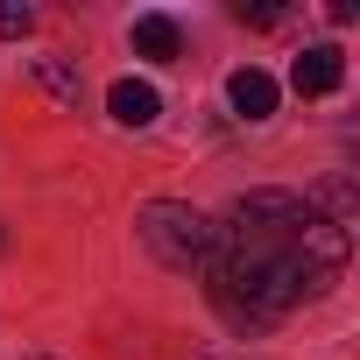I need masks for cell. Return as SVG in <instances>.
<instances>
[{
    "label": "cell",
    "instance_id": "cell-1",
    "mask_svg": "<svg viewBox=\"0 0 360 360\" xmlns=\"http://www.w3.org/2000/svg\"><path fill=\"white\" fill-rule=\"evenodd\" d=\"M346 269V233L325 226L297 191H248L226 226H212V304L233 325H276L297 304L325 297Z\"/></svg>",
    "mask_w": 360,
    "mask_h": 360
},
{
    "label": "cell",
    "instance_id": "cell-2",
    "mask_svg": "<svg viewBox=\"0 0 360 360\" xmlns=\"http://www.w3.org/2000/svg\"><path fill=\"white\" fill-rule=\"evenodd\" d=\"M134 233L162 269H198L205 276V262H212V219L198 205H184V198H148Z\"/></svg>",
    "mask_w": 360,
    "mask_h": 360
},
{
    "label": "cell",
    "instance_id": "cell-3",
    "mask_svg": "<svg viewBox=\"0 0 360 360\" xmlns=\"http://www.w3.org/2000/svg\"><path fill=\"white\" fill-rule=\"evenodd\" d=\"M339 78H346V57H339L332 43H311V50L297 57V71H290V85H297L304 99H325V92H339Z\"/></svg>",
    "mask_w": 360,
    "mask_h": 360
},
{
    "label": "cell",
    "instance_id": "cell-4",
    "mask_svg": "<svg viewBox=\"0 0 360 360\" xmlns=\"http://www.w3.org/2000/svg\"><path fill=\"white\" fill-rule=\"evenodd\" d=\"M226 99H233L240 120H269V113H276V78L255 71V64H240V71L226 78Z\"/></svg>",
    "mask_w": 360,
    "mask_h": 360
},
{
    "label": "cell",
    "instance_id": "cell-5",
    "mask_svg": "<svg viewBox=\"0 0 360 360\" xmlns=\"http://www.w3.org/2000/svg\"><path fill=\"white\" fill-rule=\"evenodd\" d=\"M106 106H113V120H120V127H148V120L162 113V92H155L148 78H113Z\"/></svg>",
    "mask_w": 360,
    "mask_h": 360
},
{
    "label": "cell",
    "instance_id": "cell-6",
    "mask_svg": "<svg viewBox=\"0 0 360 360\" xmlns=\"http://www.w3.org/2000/svg\"><path fill=\"white\" fill-rule=\"evenodd\" d=\"M176 50H184V36H176V22H169V15H141V22H134V57L169 64Z\"/></svg>",
    "mask_w": 360,
    "mask_h": 360
},
{
    "label": "cell",
    "instance_id": "cell-7",
    "mask_svg": "<svg viewBox=\"0 0 360 360\" xmlns=\"http://www.w3.org/2000/svg\"><path fill=\"white\" fill-rule=\"evenodd\" d=\"M29 78H36L57 106H78V71H71L64 57H29Z\"/></svg>",
    "mask_w": 360,
    "mask_h": 360
},
{
    "label": "cell",
    "instance_id": "cell-8",
    "mask_svg": "<svg viewBox=\"0 0 360 360\" xmlns=\"http://www.w3.org/2000/svg\"><path fill=\"white\" fill-rule=\"evenodd\" d=\"M29 29H36V8H29V0H0V36L15 43V36H29Z\"/></svg>",
    "mask_w": 360,
    "mask_h": 360
},
{
    "label": "cell",
    "instance_id": "cell-9",
    "mask_svg": "<svg viewBox=\"0 0 360 360\" xmlns=\"http://www.w3.org/2000/svg\"><path fill=\"white\" fill-rule=\"evenodd\" d=\"M233 22H255V29H276V22H283V8H276V0H255V8H240V0H233Z\"/></svg>",
    "mask_w": 360,
    "mask_h": 360
}]
</instances>
